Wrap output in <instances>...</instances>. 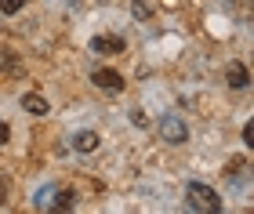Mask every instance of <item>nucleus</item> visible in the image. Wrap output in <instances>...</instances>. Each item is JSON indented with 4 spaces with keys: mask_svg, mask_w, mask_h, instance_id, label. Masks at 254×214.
Returning <instances> with one entry per match:
<instances>
[{
    "mask_svg": "<svg viewBox=\"0 0 254 214\" xmlns=\"http://www.w3.org/2000/svg\"><path fill=\"white\" fill-rule=\"evenodd\" d=\"M186 204H189V211H200V214H222V196L203 182H189Z\"/></svg>",
    "mask_w": 254,
    "mask_h": 214,
    "instance_id": "nucleus-1",
    "label": "nucleus"
},
{
    "mask_svg": "<svg viewBox=\"0 0 254 214\" xmlns=\"http://www.w3.org/2000/svg\"><path fill=\"white\" fill-rule=\"evenodd\" d=\"M160 138H164L167 145H182L189 138V127L175 116V112H167V116H160Z\"/></svg>",
    "mask_w": 254,
    "mask_h": 214,
    "instance_id": "nucleus-2",
    "label": "nucleus"
},
{
    "mask_svg": "<svg viewBox=\"0 0 254 214\" xmlns=\"http://www.w3.org/2000/svg\"><path fill=\"white\" fill-rule=\"evenodd\" d=\"M91 84H95L98 91H106V95H120L124 91V76L117 69H95L91 73Z\"/></svg>",
    "mask_w": 254,
    "mask_h": 214,
    "instance_id": "nucleus-3",
    "label": "nucleus"
},
{
    "mask_svg": "<svg viewBox=\"0 0 254 214\" xmlns=\"http://www.w3.org/2000/svg\"><path fill=\"white\" fill-rule=\"evenodd\" d=\"M225 80H229V87L244 91V87L251 84V73H247V65H244V62H229V65H225Z\"/></svg>",
    "mask_w": 254,
    "mask_h": 214,
    "instance_id": "nucleus-4",
    "label": "nucleus"
},
{
    "mask_svg": "<svg viewBox=\"0 0 254 214\" xmlns=\"http://www.w3.org/2000/svg\"><path fill=\"white\" fill-rule=\"evenodd\" d=\"M91 51L95 54H120L124 51V37H95L91 40Z\"/></svg>",
    "mask_w": 254,
    "mask_h": 214,
    "instance_id": "nucleus-5",
    "label": "nucleus"
},
{
    "mask_svg": "<svg viewBox=\"0 0 254 214\" xmlns=\"http://www.w3.org/2000/svg\"><path fill=\"white\" fill-rule=\"evenodd\" d=\"M98 142H102L98 131H76V134H73V149H76V153H95Z\"/></svg>",
    "mask_w": 254,
    "mask_h": 214,
    "instance_id": "nucleus-6",
    "label": "nucleus"
},
{
    "mask_svg": "<svg viewBox=\"0 0 254 214\" xmlns=\"http://www.w3.org/2000/svg\"><path fill=\"white\" fill-rule=\"evenodd\" d=\"M22 109L33 112V116H48V98L37 95V91H29V95H22Z\"/></svg>",
    "mask_w": 254,
    "mask_h": 214,
    "instance_id": "nucleus-7",
    "label": "nucleus"
},
{
    "mask_svg": "<svg viewBox=\"0 0 254 214\" xmlns=\"http://www.w3.org/2000/svg\"><path fill=\"white\" fill-rule=\"evenodd\" d=\"M55 200H48V207H55V211H73L76 207V196L69 193V189H59V193H51Z\"/></svg>",
    "mask_w": 254,
    "mask_h": 214,
    "instance_id": "nucleus-8",
    "label": "nucleus"
},
{
    "mask_svg": "<svg viewBox=\"0 0 254 214\" xmlns=\"http://www.w3.org/2000/svg\"><path fill=\"white\" fill-rule=\"evenodd\" d=\"M131 15L134 18H153V4L149 0H131Z\"/></svg>",
    "mask_w": 254,
    "mask_h": 214,
    "instance_id": "nucleus-9",
    "label": "nucleus"
},
{
    "mask_svg": "<svg viewBox=\"0 0 254 214\" xmlns=\"http://www.w3.org/2000/svg\"><path fill=\"white\" fill-rule=\"evenodd\" d=\"M26 7V0H0V15H18Z\"/></svg>",
    "mask_w": 254,
    "mask_h": 214,
    "instance_id": "nucleus-10",
    "label": "nucleus"
},
{
    "mask_svg": "<svg viewBox=\"0 0 254 214\" xmlns=\"http://www.w3.org/2000/svg\"><path fill=\"white\" fill-rule=\"evenodd\" d=\"M7 142H11V127H7L4 120H0V145H7Z\"/></svg>",
    "mask_w": 254,
    "mask_h": 214,
    "instance_id": "nucleus-11",
    "label": "nucleus"
},
{
    "mask_svg": "<svg viewBox=\"0 0 254 214\" xmlns=\"http://www.w3.org/2000/svg\"><path fill=\"white\" fill-rule=\"evenodd\" d=\"M244 142L254 145V123H244Z\"/></svg>",
    "mask_w": 254,
    "mask_h": 214,
    "instance_id": "nucleus-12",
    "label": "nucleus"
}]
</instances>
